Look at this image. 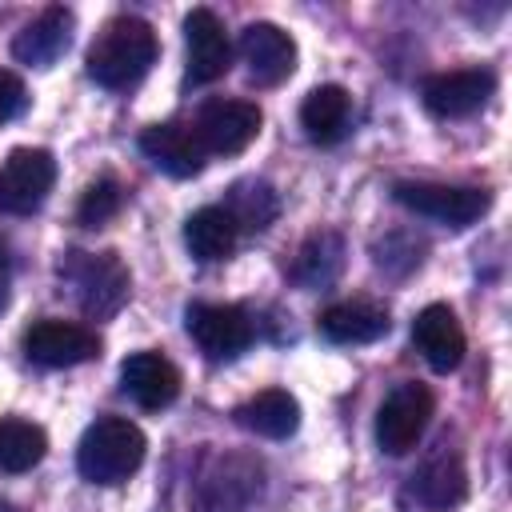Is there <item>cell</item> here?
I'll return each instance as SVG.
<instances>
[{
  "mask_svg": "<svg viewBox=\"0 0 512 512\" xmlns=\"http://www.w3.org/2000/svg\"><path fill=\"white\" fill-rule=\"evenodd\" d=\"M152 64H156V32L136 16L108 20L88 48V76L108 92H124L140 84Z\"/></svg>",
  "mask_w": 512,
  "mask_h": 512,
  "instance_id": "6da1fadb",
  "label": "cell"
},
{
  "mask_svg": "<svg viewBox=\"0 0 512 512\" xmlns=\"http://www.w3.org/2000/svg\"><path fill=\"white\" fill-rule=\"evenodd\" d=\"M144 452H148V440L132 420L100 416L96 424L84 428L76 444V468L88 484L112 488V484H124L144 464Z\"/></svg>",
  "mask_w": 512,
  "mask_h": 512,
  "instance_id": "7a4b0ae2",
  "label": "cell"
},
{
  "mask_svg": "<svg viewBox=\"0 0 512 512\" xmlns=\"http://www.w3.org/2000/svg\"><path fill=\"white\" fill-rule=\"evenodd\" d=\"M60 280L68 284L76 308L92 320L116 316L132 288V276L116 252H68L60 260Z\"/></svg>",
  "mask_w": 512,
  "mask_h": 512,
  "instance_id": "3957f363",
  "label": "cell"
},
{
  "mask_svg": "<svg viewBox=\"0 0 512 512\" xmlns=\"http://www.w3.org/2000/svg\"><path fill=\"white\" fill-rule=\"evenodd\" d=\"M260 488H264V468L256 456L216 452L200 472L192 512H252Z\"/></svg>",
  "mask_w": 512,
  "mask_h": 512,
  "instance_id": "277c9868",
  "label": "cell"
},
{
  "mask_svg": "<svg viewBox=\"0 0 512 512\" xmlns=\"http://www.w3.org/2000/svg\"><path fill=\"white\" fill-rule=\"evenodd\" d=\"M392 200L404 204L408 212L448 224V228H464L472 220H480L492 204L488 188H468V184H428V180H400L392 188Z\"/></svg>",
  "mask_w": 512,
  "mask_h": 512,
  "instance_id": "5b68a950",
  "label": "cell"
},
{
  "mask_svg": "<svg viewBox=\"0 0 512 512\" xmlns=\"http://www.w3.org/2000/svg\"><path fill=\"white\" fill-rule=\"evenodd\" d=\"M432 408H436V400H432V392H428L420 380L396 384V388L384 396L380 412H376V444H380L388 456L412 452L416 440L424 436L428 420H432Z\"/></svg>",
  "mask_w": 512,
  "mask_h": 512,
  "instance_id": "8992f818",
  "label": "cell"
},
{
  "mask_svg": "<svg viewBox=\"0 0 512 512\" xmlns=\"http://www.w3.org/2000/svg\"><path fill=\"white\" fill-rule=\"evenodd\" d=\"M56 184V160L48 148H12L0 160V212L32 216Z\"/></svg>",
  "mask_w": 512,
  "mask_h": 512,
  "instance_id": "52a82bcc",
  "label": "cell"
},
{
  "mask_svg": "<svg viewBox=\"0 0 512 512\" xmlns=\"http://www.w3.org/2000/svg\"><path fill=\"white\" fill-rule=\"evenodd\" d=\"M260 124L264 116L252 100H208L192 132L208 156H236L260 136Z\"/></svg>",
  "mask_w": 512,
  "mask_h": 512,
  "instance_id": "ba28073f",
  "label": "cell"
},
{
  "mask_svg": "<svg viewBox=\"0 0 512 512\" xmlns=\"http://www.w3.org/2000/svg\"><path fill=\"white\" fill-rule=\"evenodd\" d=\"M184 324L208 360H236L252 344V320L236 304H188Z\"/></svg>",
  "mask_w": 512,
  "mask_h": 512,
  "instance_id": "9c48e42d",
  "label": "cell"
},
{
  "mask_svg": "<svg viewBox=\"0 0 512 512\" xmlns=\"http://www.w3.org/2000/svg\"><path fill=\"white\" fill-rule=\"evenodd\" d=\"M24 356L40 368H76L100 356V336L72 320H36L24 332Z\"/></svg>",
  "mask_w": 512,
  "mask_h": 512,
  "instance_id": "30bf717a",
  "label": "cell"
},
{
  "mask_svg": "<svg viewBox=\"0 0 512 512\" xmlns=\"http://www.w3.org/2000/svg\"><path fill=\"white\" fill-rule=\"evenodd\" d=\"M492 88H496V76L488 68H456V72L428 76L420 88V100L440 120H464L488 104Z\"/></svg>",
  "mask_w": 512,
  "mask_h": 512,
  "instance_id": "8fae6325",
  "label": "cell"
},
{
  "mask_svg": "<svg viewBox=\"0 0 512 512\" xmlns=\"http://www.w3.org/2000/svg\"><path fill=\"white\" fill-rule=\"evenodd\" d=\"M184 48H188V68H184V80L188 84H212L228 72L232 64V44H228V32L220 24V16L212 8H192L184 16Z\"/></svg>",
  "mask_w": 512,
  "mask_h": 512,
  "instance_id": "7c38bea8",
  "label": "cell"
},
{
  "mask_svg": "<svg viewBox=\"0 0 512 512\" xmlns=\"http://www.w3.org/2000/svg\"><path fill=\"white\" fill-rule=\"evenodd\" d=\"M236 48H240V60L248 68V80L256 88H276L296 68V44H292V36L284 28H276V24H268V20L248 24L240 32V44Z\"/></svg>",
  "mask_w": 512,
  "mask_h": 512,
  "instance_id": "4fadbf2b",
  "label": "cell"
},
{
  "mask_svg": "<svg viewBox=\"0 0 512 512\" xmlns=\"http://www.w3.org/2000/svg\"><path fill=\"white\" fill-rule=\"evenodd\" d=\"M412 344L432 372H452L464 360V328L448 304H428L416 312Z\"/></svg>",
  "mask_w": 512,
  "mask_h": 512,
  "instance_id": "5bb4252c",
  "label": "cell"
},
{
  "mask_svg": "<svg viewBox=\"0 0 512 512\" xmlns=\"http://www.w3.org/2000/svg\"><path fill=\"white\" fill-rule=\"evenodd\" d=\"M120 388L124 396H132L140 408L160 412L180 396V372L168 356L160 352H132L120 364Z\"/></svg>",
  "mask_w": 512,
  "mask_h": 512,
  "instance_id": "9a60e30c",
  "label": "cell"
},
{
  "mask_svg": "<svg viewBox=\"0 0 512 512\" xmlns=\"http://www.w3.org/2000/svg\"><path fill=\"white\" fill-rule=\"evenodd\" d=\"M140 152H144L160 172H168V176H176V180L196 176V172L204 168V160H208V152L200 148L196 132L184 128V124H172V120L144 128V132H140Z\"/></svg>",
  "mask_w": 512,
  "mask_h": 512,
  "instance_id": "2e32d148",
  "label": "cell"
},
{
  "mask_svg": "<svg viewBox=\"0 0 512 512\" xmlns=\"http://www.w3.org/2000/svg\"><path fill=\"white\" fill-rule=\"evenodd\" d=\"M68 44H72V12L52 4L20 28V36L12 40V56L28 68H52L68 52Z\"/></svg>",
  "mask_w": 512,
  "mask_h": 512,
  "instance_id": "e0dca14e",
  "label": "cell"
},
{
  "mask_svg": "<svg viewBox=\"0 0 512 512\" xmlns=\"http://www.w3.org/2000/svg\"><path fill=\"white\" fill-rule=\"evenodd\" d=\"M412 496L428 508V512H448L468 496V472L460 452H432L416 472H412Z\"/></svg>",
  "mask_w": 512,
  "mask_h": 512,
  "instance_id": "ac0fdd59",
  "label": "cell"
},
{
  "mask_svg": "<svg viewBox=\"0 0 512 512\" xmlns=\"http://www.w3.org/2000/svg\"><path fill=\"white\" fill-rule=\"evenodd\" d=\"M300 128L312 144L328 148V144H340L352 128V96L348 88L340 84H320L304 96L300 104Z\"/></svg>",
  "mask_w": 512,
  "mask_h": 512,
  "instance_id": "d6986e66",
  "label": "cell"
},
{
  "mask_svg": "<svg viewBox=\"0 0 512 512\" xmlns=\"http://www.w3.org/2000/svg\"><path fill=\"white\" fill-rule=\"evenodd\" d=\"M320 332L332 344H372L388 332V308L376 300H336L320 312Z\"/></svg>",
  "mask_w": 512,
  "mask_h": 512,
  "instance_id": "ffe728a7",
  "label": "cell"
},
{
  "mask_svg": "<svg viewBox=\"0 0 512 512\" xmlns=\"http://www.w3.org/2000/svg\"><path fill=\"white\" fill-rule=\"evenodd\" d=\"M232 416L240 428L264 436V440H288L300 428V404L284 388H264V392L248 396Z\"/></svg>",
  "mask_w": 512,
  "mask_h": 512,
  "instance_id": "44dd1931",
  "label": "cell"
},
{
  "mask_svg": "<svg viewBox=\"0 0 512 512\" xmlns=\"http://www.w3.org/2000/svg\"><path fill=\"white\" fill-rule=\"evenodd\" d=\"M236 224L232 216L220 208V204H204L196 208L188 220H184V244L192 252V260L200 264H216V260H228L232 248H236Z\"/></svg>",
  "mask_w": 512,
  "mask_h": 512,
  "instance_id": "7402d4cb",
  "label": "cell"
},
{
  "mask_svg": "<svg viewBox=\"0 0 512 512\" xmlns=\"http://www.w3.org/2000/svg\"><path fill=\"white\" fill-rule=\"evenodd\" d=\"M220 208L232 216L236 232H264L280 216V196L268 180H236Z\"/></svg>",
  "mask_w": 512,
  "mask_h": 512,
  "instance_id": "603a6c76",
  "label": "cell"
},
{
  "mask_svg": "<svg viewBox=\"0 0 512 512\" xmlns=\"http://www.w3.org/2000/svg\"><path fill=\"white\" fill-rule=\"evenodd\" d=\"M340 268H344V240L324 228V232H312L300 244L296 264H292V276L304 288H324V284H332L340 276Z\"/></svg>",
  "mask_w": 512,
  "mask_h": 512,
  "instance_id": "cb8c5ba5",
  "label": "cell"
},
{
  "mask_svg": "<svg viewBox=\"0 0 512 512\" xmlns=\"http://www.w3.org/2000/svg\"><path fill=\"white\" fill-rule=\"evenodd\" d=\"M44 452H48V436L40 424L20 420V416L0 420V472L20 476V472L36 468L44 460Z\"/></svg>",
  "mask_w": 512,
  "mask_h": 512,
  "instance_id": "d4e9b609",
  "label": "cell"
},
{
  "mask_svg": "<svg viewBox=\"0 0 512 512\" xmlns=\"http://www.w3.org/2000/svg\"><path fill=\"white\" fill-rule=\"evenodd\" d=\"M120 208H124V188H120L112 176H100V180H92V184L84 188L80 208H76V220H80L84 228H100V224H108Z\"/></svg>",
  "mask_w": 512,
  "mask_h": 512,
  "instance_id": "484cf974",
  "label": "cell"
},
{
  "mask_svg": "<svg viewBox=\"0 0 512 512\" xmlns=\"http://www.w3.org/2000/svg\"><path fill=\"white\" fill-rule=\"evenodd\" d=\"M24 108H28V88H24V80H20L16 72L0 68V124L16 120Z\"/></svg>",
  "mask_w": 512,
  "mask_h": 512,
  "instance_id": "4316f807",
  "label": "cell"
},
{
  "mask_svg": "<svg viewBox=\"0 0 512 512\" xmlns=\"http://www.w3.org/2000/svg\"><path fill=\"white\" fill-rule=\"evenodd\" d=\"M8 308V284H4V276H0V312Z\"/></svg>",
  "mask_w": 512,
  "mask_h": 512,
  "instance_id": "83f0119b",
  "label": "cell"
},
{
  "mask_svg": "<svg viewBox=\"0 0 512 512\" xmlns=\"http://www.w3.org/2000/svg\"><path fill=\"white\" fill-rule=\"evenodd\" d=\"M0 512H20L16 504H8V500H0Z\"/></svg>",
  "mask_w": 512,
  "mask_h": 512,
  "instance_id": "f1b7e54d",
  "label": "cell"
},
{
  "mask_svg": "<svg viewBox=\"0 0 512 512\" xmlns=\"http://www.w3.org/2000/svg\"><path fill=\"white\" fill-rule=\"evenodd\" d=\"M0 268H4V244H0Z\"/></svg>",
  "mask_w": 512,
  "mask_h": 512,
  "instance_id": "f546056e",
  "label": "cell"
}]
</instances>
